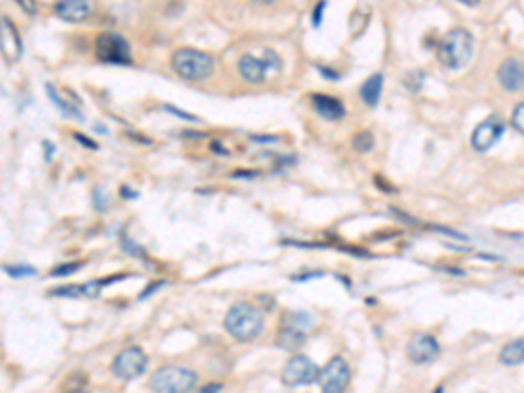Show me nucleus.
Instances as JSON below:
<instances>
[{
	"label": "nucleus",
	"mask_w": 524,
	"mask_h": 393,
	"mask_svg": "<svg viewBox=\"0 0 524 393\" xmlns=\"http://www.w3.org/2000/svg\"><path fill=\"white\" fill-rule=\"evenodd\" d=\"M224 327L236 341L248 343L259 337L264 329L261 311L245 303L234 304L224 318Z\"/></svg>",
	"instance_id": "obj_1"
},
{
	"label": "nucleus",
	"mask_w": 524,
	"mask_h": 393,
	"mask_svg": "<svg viewBox=\"0 0 524 393\" xmlns=\"http://www.w3.org/2000/svg\"><path fill=\"white\" fill-rule=\"evenodd\" d=\"M472 51H474V37L470 32L465 28H455L439 42L437 58L446 68L456 70L468 63Z\"/></svg>",
	"instance_id": "obj_2"
},
{
	"label": "nucleus",
	"mask_w": 524,
	"mask_h": 393,
	"mask_svg": "<svg viewBox=\"0 0 524 393\" xmlns=\"http://www.w3.org/2000/svg\"><path fill=\"white\" fill-rule=\"evenodd\" d=\"M315 326V318L306 311H285L280 318L276 344L285 352H297L306 341V332Z\"/></svg>",
	"instance_id": "obj_3"
},
{
	"label": "nucleus",
	"mask_w": 524,
	"mask_h": 393,
	"mask_svg": "<svg viewBox=\"0 0 524 393\" xmlns=\"http://www.w3.org/2000/svg\"><path fill=\"white\" fill-rule=\"evenodd\" d=\"M171 67L187 81H203L212 74L213 60L198 50H177L171 54Z\"/></svg>",
	"instance_id": "obj_4"
},
{
	"label": "nucleus",
	"mask_w": 524,
	"mask_h": 393,
	"mask_svg": "<svg viewBox=\"0 0 524 393\" xmlns=\"http://www.w3.org/2000/svg\"><path fill=\"white\" fill-rule=\"evenodd\" d=\"M198 385V376L196 372L184 369V367H163L160 371H156L151 378V390L152 392L161 393H184L193 390Z\"/></svg>",
	"instance_id": "obj_5"
},
{
	"label": "nucleus",
	"mask_w": 524,
	"mask_h": 393,
	"mask_svg": "<svg viewBox=\"0 0 524 393\" xmlns=\"http://www.w3.org/2000/svg\"><path fill=\"white\" fill-rule=\"evenodd\" d=\"M318 374L320 369L312 359H308L306 355H294L283 367L281 379L287 386L296 388V386L312 385V383L318 381Z\"/></svg>",
	"instance_id": "obj_6"
},
{
	"label": "nucleus",
	"mask_w": 524,
	"mask_h": 393,
	"mask_svg": "<svg viewBox=\"0 0 524 393\" xmlns=\"http://www.w3.org/2000/svg\"><path fill=\"white\" fill-rule=\"evenodd\" d=\"M147 355L144 350L138 346H129V348L122 350L112 362V372L116 378L122 379V381H131V379L138 378L147 367Z\"/></svg>",
	"instance_id": "obj_7"
},
{
	"label": "nucleus",
	"mask_w": 524,
	"mask_h": 393,
	"mask_svg": "<svg viewBox=\"0 0 524 393\" xmlns=\"http://www.w3.org/2000/svg\"><path fill=\"white\" fill-rule=\"evenodd\" d=\"M96 58L105 63L116 65H129L131 63V53L129 45L121 35L116 34H102L96 39L95 47Z\"/></svg>",
	"instance_id": "obj_8"
},
{
	"label": "nucleus",
	"mask_w": 524,
	"mask_h": 393,
	"mask_svg": "<svg viewBox=\"0 0 524 393\" xmlns=\"http://www.w3.org/2000/svg\"><path fill=\"white\" fill-rule=\"evenodd\" d=\"M349 369L348 363L341 359V357H334L329 360L325 367L318 374V385L322 392L325 393H339L345 392L349 385Z\"/></svg>",
	"instance_id": "obj_9"
},
{
	"label": "nucleus",
	"mask_w": 524,
	"mask_h": 393,
	"mask_svg": "<svg viewBox=\"0 0 524 393\" xmlns=\"http://www.w3.org/2000/svg\"><path fill=\"white\" fill-rule=\"evenodd\" d=\"M280 58L273 51H266V58L264 60H259V58L252 56V54H245L238 61L239 74L252 84L262 83L270 70H280Z\"/></svg>",
	"instance_id": "obj_10"
},
{
	"label": "nucleus",
	"mask_w": 524,
	"mask_h": 393,
	"mask_svg": "<svg viewBox=\"0 0 524 393\" xmlns=\"http://www.w3.org/2000/svg\"><path fill=\"white\" fill-rule=\"evenodd\" d=\"M505 131V123L500 116L493 114L488 119H484L481 125L472 133V147L479 152H486L496 144Z\"/></svg>",
	"instance_id": "obj_11"
},
{
	"label": "nucleus",
	"mask_w": 524,
	"mask_h": 393,
	"mask_svg": "<svg viewBox=\"0 0 524 393\" xmlns=\"http://www.w3.org/2000/svg\"><path fill=\"white\" fill-rule=\"evenodd\" d=\"M441 346L430 334H414L407 343V355L414 363H430L439 357Z\"/></svg>",
	"instance_id": "obj_12"
},
{
	"label": "nucleus",
	"mask_w": 524,
	"mask_h": 393,
	"mask_svg": "<svg viewBox=\"0 0 524 393\" xmlns=\"http://www.w3.org/2000/svg\"><path fill=\"white\" fill-rule=\"evenodd\" d=\"M2 54L9 63L19 60L23 54V44L18 30L9 18L2 19Z\"/></svg>",
	"instance_id": "obj_13"
},
{
	"label": "nucleus",
	"mask_w": 524,
	"mask_h": 393,
	"mask_svg": "<svg viewBox=\"0 0 524 393\" xmlns=\"http://www.w3.org/2000/svg\"><path fill=\"white\" fill-rule=\"evenodd\" d=\"M93 0H58L54 11L61 19L70 23H79L89 16Z\"/></svg>",
	"instance_id": "obj_14"
},
{
	"label": "nucleus",
	"mask_w": 524,
	"mask_h": 393,
	"mask_svg": "<svg viewBox=\"0 0 524 393\" xmlns=\"http://www.w3.org/2000/svg\"><path fill=\"white\" fill-rule=\"evenodd\" d=\"M498 81L507 91H519L524 86V67L517 60H505L498 68Z\"/></svg>",
	"instance_id": "obj_15"
},
{
	"label": "nucleus",
	"mask_w": 524,
	"mask_h": 393,
	"mask_svg": "<svg viewBox=\"0 0 524 393\" xmlns=\"http://www.w3.org/2000/svg\"><path fill=\"white\" fill-rule=\"evenodd\" d=\"M313 107L327 121H338L345 118V105L338 98L329 95H313Z\"/></svg>",
	"instance_id": "obj_16"
},
{
	"label": "nucleus",
	"mask_w": 524,
	"mask_h": 393,
	"mask_svg": "<svg viewBox=\"0 0 524 393\" xmlns=\"http://www.w3.org/2000/svg\"><path fill=\"white\" fill-rule=\"evenodd\" d=\"M381 91H383V76L381 74H374L360 87V96L365 105L376 107L381 98Z\"/></svg>",
	"instance_id": "obj_17"
},
{
	"label": "nucleus",
	"mask_w": 524,
	"mask_h": 393,
	"mask_svg": "<svg viewBox=\"0 0 524 393\" xmlns=\"http://www.w3.org/2000/svg\"><path fill=\"white\" fill-rule=\"evenodd\" d=\"M500 362L503 365H519L524 362V337L512 341L501 348Z\"/></svg>",
	"instance_id": "obj_18"
},
{
	"label": "nucleus",
	"mask_w": 524,
	"mask_h": 393,
	"mask_svg": "<svg viewBox=\"0 0 524 393\" xmlns=\"http://www.w3.org/2000/svg\"><path fill=\"white\" fill-rule=\"evenodd\" d=\"M46 91H47V95H50V98L53 100L54 105H56L58 109L61 110V114L69 116V118L83 119V116H80V112H79V109H77L76 103L69 102V100L60 98V93H58L56 87H54L53 84H46Z\"/></svg>",
	"instance_id": "obj_19"
},
{
	"label": "nucleus",
	"mask_w": 524,
	"mask_h": 393,
	"mask_svg": "<svg viewBox=\"0 0 524 393\" xmlns=\"http://www.w3.org/2000/svg\"><path fill=\"white\" fill-rule=\"evenodd\" d=\"M4 273L11 276V278H14V280H23V278H28V276H37V269L28 264H6Z\"/></svg>",
	"instance_id": "obj_20"
},
{
	"label": "nucleus",
	"mask_w": 524,
	"mask_h": 393,
	"mask_svg": "<svg viewBox=\"0 0 524 393\" xmlns=\"http://www.w3.org/2000/svg\"><path fill=\"white\" fill-rule=\"evenodd\" d=\"M373 145H374L373 133L362 131L353 136V147L357 149L358 152H369L371 149H373Z\"/></svg>",
	"instance_id": "obj_21"
},
{
	"label": "nucleus",
	"mask_w": 524,
	"mask_h": 393,
	"mask_svg": "<svg viewBox=\"0 0 524 393\" xmlns=\"http://www.w3.org/2000/svg\"><path fill=\"white\" fill-rule=\"evenodd\" d=\"M54 297H79L84 294L83 285H65V287H56L50 292Z\"/></svg>",
	"instance_id": "obj_22"
},
{
	"label": "nucleus",
	"mask_w": 524,
	"mask_h": 393,
	"mask_svg": "<svg viewBox=\"0 0 524 393\" xmlns=\"http://www.w3.org/2000/svg\"><path fill=\"white\" fill-rule=\"evenodd\" d=\"M121 248L122 252H126L128 255H131V257H140V259L145 257V250L142 248L140 245H137L135 242H131V240L124 235L121 236Z\"/></svg>",
	"instance_id": "obj_23"
},
{
	"label": "nucleus",
	"mask_w": 524,
	"mask_h": 393,
	"mask_svg": "<svg viewBox=\"0 0 524 393\" xmlns=\"http://www.w3.org/2000/svg\"><path fill=\"white\" fill-rule=\"evenodd\" d=\"M83 268L80 262H69V264H60L51 271V276H70L74 275L76 271Z\"/></svg>",
	"instance_id": "obj_24"
},
{
	"label": "nucleus",
	"mask_w": 524,
	"mask_h": 393,
	"mask_svg": "<svg viewBox=\"0 0 524 393\" xmlns=\"http://www.w3.org/2000/svg\"><path fill=\"white\" fill-rule=\"evenodd\" d=\"M512 126L514 129L524 135V103H519V105L514 109L512 114Z\"/></svg>",
	"instance_id": "obj_25"
},
{
	"label": "nucleus",
	"mask_w": 524,
	"mask_h": 393,
	"mask_svg": "<svg viewBox=\"0 0 524 393\" xmlns=\"http://www.w3.org/2000/svg\"><path fill=\"white\" fill-rule=\"evenodd\" d=\"M93 204H95V208L98 210V212H105L107 206H109V200H107V194L103 193L100 187H96L95 191H93Z\"/></svg>",
	"instance_id": "obj_26"
},
{
	"label": "nucleus",
	"mask_w": 524,
	"mask_h": 393,
	"mask_svg": "<svg viewBox=\"0 0 524 393\" xmlns=\"http://www.w3.org/2000/svg\"><path fill=\"white\" fill-rule=\"evenodd\" d=\"M325 0H320L318 4L315 6V9H313V25L315 27H320L322 25V18H323V9H325Z\"/></svg>",
	"instance_id": "obj_27"
},
{
	"label": "nucleus",
	"mask_w": 524,
	"mask_h": 393,
	"mask_svg": "<svg viewBox=\"0 0 524 393\" xmlns=\"http://www.w3.org/2000/svg\"><path fill=\"white\" fill-rule=\"evenodd\" d=\"M16 2H18L19 8L23 9L27 14L30 16L37 14V2H35V0H16Z\"/></svg>",
	"instance_id": "obj_28"
},
{
	"label": "nucleus",
	"mask_w": 524,
	"mask_h": 393,
	"mask_svg": "<svg viewBox=\"0 0 524 393\" xmlns=\"http://www.w3.org/2000/svg\"><path fill=\"white\" fill-rule=\"evenodd\" d=\"M164 109L168 110L170 114H173V116H179L180 119H184V121H190V123H198V118H194V116H190V114H186L184 110L177 109V107H171V105H166Z\"/></svg>",
	"instance_id": "obj_29"
},
{
	"label": "nucleus",
	"mask_w": 524,
	"mask_h": 393,
	"mask_svg": "<svg viewBox=\"0 0 524 393\" xmlns=\"http://www.w3.org/2000/svg\"><path fill=\"white\" fill-rule=\"evenodd\" d=\"M164 284H166V282H164V280L154 282V284H151V285H149V287H145L144 290H142V294L138 295V299H140V301H144L145 297H149V295H152V294H154V292H156L157 288H161V287H163Z\"/></svg>",
	"instance_id": "obj_30"
},
{
	"label": "nucleus",
	"mask_w": 524,
	"mask_h": 393,
	"mask_svg": "<svg viewBox=\"0 0 524 393\" xmlns=\"http://www.w3.org/2000/svg\"><path fill=\"white\" fill-rule=\"evenodd\" d=\"M320 276H323V273H322V271L306 273V275L292 276V280H294V282H308V280H312V278H320Z\"/></svg>",
	"instance_id": "obj_31"
},
{
	"label": "nucleus",
	"mask_w": 524,
	"mask_h": 393,
	"mask_svg": "<svg viewBox=\"0 0 524 393\" xmlns=\"http://www.w3.org/2000/svg\"><path fill=\"white\" fill-rule=\"evenodd\" d=\"M76 140H77V142H80V144H83V145H86V147H89V149H96V144H95V142H89V140H87V138H86V136L80 135V133H77V135H76Z\"/></svg>",
	"instance_id": "obj_32"
},
{
	"label": "nucleus",
	"mask_w": 524,
	"mask_h": 393,
	"mask_svg": "<svg viewBox=\"0 0 524 393\" xmlns=\"http://www.w3.org/2000/svg\"><path fill=\"white\" fill-rule=\"evenodd\" d=\"M320 72H322L325 77H329V79H334V81H336V79H339L338 74L332 72L331 68H322V67H320Z\"/></svg>",
	"instance_id": "obj_33"
},
{
	"label": "nucleus",
	"mask_w": 524,
	"mask_h": 393,
	"mask_svg": "<svg viewBox=\"0 0 524 393\" xmlns=\"http://www.w3.org/2000/svg\"><path fill=\"white\" fill-rule=\"evenodd\" d=\"M252 140L262 142V144H264V142H276V138H274V136H252Z\"/></svg>",
	"instance_id": "obj_34"
},
{
	"label": "nucleus",
	"mask_w": 524,
	"mask_h": 393,
	"mask_svg": "<svg viewBox=\"0 0 524 393\" xmlns=\"http://www.w3.org/2000/svg\"><path fill=\"white\" fill-rule=\"evenodd\" d=\"M44 147H46V152H47L46 161H51V158H53V151H54L53 144H47V142H44Z\"/></svg>",
	"instance_id": "obj_35"
},
{
	"label": "nucleus",
	"mask_w": 524,
	"mask_h": 393,
	"mask_svg": "<svg viewBox=\"0 0 524 393\" xmlns=\"http://www.w3.org/2000/svg\"><path fill=\"white\" fill-rule=\"evenodd\" d=\"M121 194H122V198H126V200H131V198H137V193H129L128 187H122V189H121Z\"/></svg>",
	"instance_id": "obj_36"
},
{
	"label": "nucleus",
	"mask_w": 524,
	"mask_h": 393,
	"mask_svg": "<svg viewBox=\"0 0 524 393\" xmlns=\"http://www.w3.org/2000/svg\"><path fill=\"white\" fill-rule=\"evenodd\" d=\"M217 390H222V385H208V386H203L201 392H217Z\"/></svg>",
	"instance_id": "obj_37"
},
{
	"label": "nucleus",
	"mask_w": 524,
	"mask_h": 393,
	"mask_svg": "<svg viewBox=\"0 0 524 393\" xmlns=\"http://www.w3.org/2000/svg\"><path fill=\"white\" fill-rule=\"evenodd\" d=\"M458 2H461V4L468 6V8H474V6L479 4V0H458Z\"/></svg>",
	"instance_id": "obj_38"
},
{
	"label": "nucleus",
	"mask_w": 524,
	"mask_h": 393,
	"mask_svg": "<svg viewBox=\"0 0 524 393\" xmlns=\"http://www.w3.org/2000/svg\"><path fill=\"white\" fill-rule=\"evenodd\" d=\"M254 2H257V4H261V6H271L274 0H254Z\"/></svg>",
	"instance_id": "obj_39"
}]
</instances>
